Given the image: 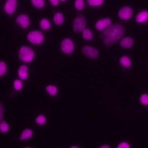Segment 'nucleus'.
Instances as JSON below:
<instances>
[{"label": "nucleus", "instance_id": "1", "mask_svg": "<svg viewBox=\"0 0 148 148\" xmlns=\"http://www.w3.org/2000/svg\"><path fill=\"white\" fill-rule=\"evenodd\" d=\"M124 27L119 24H110L101 34V39L106 46H110L116 43L124 35Z\"/></svg>", "mask_w": 148, "mask_h": 148}, {"label": "nucleus", "instance_id": "2", "mask_svg": "<svg viewBox=\"0 0 148 148\" xmlns=\"http://www.w3.org/2000/svg\"><path fill=\"white\" fill-rule=\"evenodd\" d=\"M18 55L20 59L26 63L31 62L35 57V53L33 50L27 46H22L20 47Z\"/></svg>", "mask_w": 148, "mask_h": 148}, {"label": "nucleus", "instance_id": "3", "mask_svg": "<svg viewBox=\"0 0 148 148\" xmlns=\"http://www.w3.org/2000/svg\"><path fill=\"white\" fill-rule=\"evenodd\" d=\"M27 39L34 45H39L44 40V35L39 31H31L28 34Z\"/></svg>", "mask_w": 148, "mask_h": 148}, {"label": "nucleus", "instance_id": "4", "mask_svg": "<svg viewBox=\"0 0 148 148\" xmlns=\"http://www.w3.org/2000/svg\"><path fill=\"white\" fill-rule=\"evenodd\" d=\"M87 21L83 15H79L75 17L73 22V29L75 32L82 31L86 27Z\"/></svg>", "mask_w": 148, "mask_h": 148}, {"label": "nucleus", "instance_id": "5", "mask_svg": "<svg viewBox=\"0 0 148 148\" xmlns=\"http://www.w3.org/2000/svg\"><path fill=\"white\" fill-rule=\"evenodd\" d=\"M75 45L72 40L69 38L64 39L61 43V50L65 54H70L73 51Z\"/></svg>", "mask_w": 148, "mask_h": 148}, {"label": "nucleus", "instance_id": "6", "mask_svg": "<svg viewBox=\"0 0 148 148\" xmlns=\"http://www.w3.org/2000/svg\"><path fill=\"white\" fill-rule=\"evenodd\" d=\"M82 53L88 58L91 59H95L97 58L99 54L98 50L90 46H84L82 49Z\"/></svg>", "mask_w": 148, "mask_h": 148}, {"label": "nucleus", "instance_id": "7", "mask_svg": "<svg viewBox=\"0 0 148 148\" xmlns=\"http://www.w3.org/2000/svg\"><path fill=\"white\" fill-rule=\"evenodd\" d=\"M133 14V11L131 7L128 6H125L122 7L118 13V16L120 18L127 20L131 18Z\"/></svg>", "mask_w": 148, "mask_h": 148}, {"label": "nucleus", "instance_id": "8", "mask_svg": "<svg viewBox=\"0 0 148 148\" xmlns=\"http://www.w3.org/2000/svg\"><path fill=\"white\" fill-rule=\"evenodd\" d=\"M17 0H6L4 5V11L8 14H13L17 8Z\"/></svg>", "mask_w": 148, "mask_h": 148}, {"label": "nucleus", "instance_id": "9", "mask_svg": "<svg viewBox=\"0 0 148 148\" xmlns=\"http://www.w3.org/2000/svg\"><path fill=\"white\" fill-rule=\"evenodd\" d=\"M16 23L23 28H27L30 24L29 17L25 14H21L16 18Z\"/></svg>", "mask_w": 148, "mask_h": 148}, {"label": "nucleus", "instance_id": "10", "mask_svg": "<svg viewBox=\"0 0 148 148\" xmlns=\"http://www.w3.org/2000/svg\"><path fill=\"white\" fill-rule=\"evenodd\" d=\"M112 21L109 18H103L98 20L95 24L96 28L100 31H103L111 24Z\"/></svg>", "mask_w": 148, "mask_h": 148}, {"label": "nucleus", "instance_id": "11", "mask_svg": "<svg viewBox=\"0 0 148 148\" xmlns=\"http://www.w3.org/2000/svg\"><path fill=\"white\" fill-rule=\"evenodd\" d=\"M148 21V12L147 10H142L138 13L136 16V21L138 23H146Z\"/></svg>", "mask_w": 148, "mask_h": 148}, {"label": "nucleus", "instance_id": "12", "mask_svg": "<svg viewBox=\"0 0 148 148\" xmlns=\"http://www.w3.org/2000/svg\"><path fill=\"white\" fill-rule=\"evenodd\" d=\"M120 46L125 49L131 47L134 44V40L130 37H124L120 40Z\"/></svg>", "mask_w": 148, "mask_h": 148}, {"label": "nucleus", "instance_id": "13", "mask_svg": "<svg viewBox=\"0 0 148 148\" xmlns=\"http://www.w3.org/2000/svg\"><path fill=\"white\" fill-rule=\"evenodd\" d=\"M28 66L23 65L20 66L18 70V76L22 80H25L28 77Z\"/></svg>", "mask_w": 148, "mask_h": 148}, {"label": "nucleus", "instance_id": "14", "mask_svg": "<svg viewBox=\"0 0 148 148\" xmlns=\"http://www.w3.org/2000/svg\"><path fill=\"white\" fill-rule=\"evenodd\" d=\"M53 21L54 23L58 25H61L64 21V17L61 12H57L53 17Z\"/></svg>", "mask_w": 148, "mask_h": 148}, {"label": "nucleus", "instance_id": "15", "mask_svg": "<svg viewBox=\"0 0 148 148\" xmlns=\"http://www.w3.org/2000/svg\"><path fill=\"white\" fill-rule=\"evenodd\" d=\"M33 135V131L29 129V128H27L25 129L21 134L20 136V139L21 140H25V139H29L30 138H31Z\"/></svg>", "mask_w": 148, "mask_h": 148}, {"label": "nucleus", "instance_id": "16", "mask_svg": "<svg viewBox=\"0 0 148 148\" xmlns=\"http://www.w3.org/2000/svg\"><path fill=\"white\" fill-rule=\"evenodd\" d=\"M120 63L124 68H128L131 65V61L127 56H124L120 58Z\"/></svg>", "mask_w": 148, "mask_h": 148}, {"label": "nucleus", "instance_id": "17", "mask_svg": "<svg viewBox=\"0 0 148 148\" xmlns=\"http://www.w3.org/2000/svg\"><path fill=\"white\" fill-rule=\"evenodd\" d=\"M39 25H40V27L42 29L46 31V30H48L49 29H50V28L51 27V24H50V21L47 18H42L40 21Z\"/></svg>", "mask_w": 148, "mask_h": 148}, {"label": "nucleus", "instance_id": "18", "mask_svg": "<svg viewBox=\"0 0 148 148\" xmlns=\"http://www.w3.org/2000/svg\"><path fill=\"white\" fill-rule=\"evenodd\" d=\"M82 36L85 40H91L93 38L92 32L88 28H84L82 31Z\"/></svg>", "mask_w": 148, "mask_h": 148}, {"label": "nucleus", "instance_id": "19", "mask_svg": "<svg viewBox=\"0 0 148 148\" xmlns=\"http://www.w3.org/2000/svg\"><path fill=\"white\" fill-rule=\"evenodd\" d=\"M46 90L47 93L51 96H54L57 94L58 90L57 88L53 85H49L46 87Z\"/></svg>", "mask_w": 148, "mask_h": 148}, {"label": "nucleus", "instance_id": "20", "mask_svg": "<svg viewBox=\"0 0 148 148\" xmlns=\"http://www.w3.org/2000/svg\"><path fill=\"white\" fill-rule=\"evenodd\" d=\"M31 3L37 9H42L45 6V0H31Z\"/></svg>", "mask_w": 148, "mask_h": 148}, {"label": "nucleus", "instance_id": "21", "mask_svg": "<svg viewBox=\"0 0 148 148\" xmlns=\"http://www.w3.org/2000/svg\"><path fill=\"white\" fill-rule=\"evenodd\" d=\"M87 3L92 7L101 6L103 3V0H87Z\"/></svg>", "mask_w": 148, "mask_h": 148}, {"label": "nucleus", "instance_id": "22", "mask_svg": "<svg viewBox=\"0 0 148 148\" xmlns=\"http://www.w3.org/2000/svg\"><path fill=\"white\" fill-rule=\"evenodd\" d=\"M84 0H75V7L77 10H82L84 7Z\"/></svg>", "mask_w": 148, "mask_h": 148}, {"label": "nucleus", "instance_id": "23", "mask_svg": "<svg viewBox=\"0 0 148 148\" xmlns=\"http://www.w3.org/2000/svg\"><path fill=\"white\" fill-rule=\"evenodd\" d=\"M35 121L39 125H43L46 123V117L43 114H40L37 116Z\"/></svg>", "mask_w": 148, "mask_h": 148}, {"label": "nucleus", "instance_id": "24", "mask_svg": "<svg viewBox=\"0 0 148 148\" xmlns=\"http://www.w3.org/2000/svg\"><path fill=\"white\" fill-rule=\"evenodd\" d=\"M13 87L16 91H19L23 88V83L21 80L16 79L13 82Z\"/></svg>", "mask_w": 148, "mask_h": 148}, {"label": "nucleus", "instance_id": "25", "mask_svg": "<svg viewBox=\"0 0 148 148\" xmlns=\"http://www.w3.org/2000/svg\"><path fill=\"white\" fill-rule=\"evenodd\" d=\"M9 124L5 121H2L0 123V130L3 133H5L9 131Z\"/></svg>", "mask_w": 148, "mask_h": 148}, {"label": "nucleus", "instance_id": "26", "mask_svg": "<svg viewBox=\"0 0 148 148\" xmlns=\"http://www.w3.org/2000/svg\"><path fill=\"white\" fill-rule=\"evenodd\" d=\"M7 69L8 68L6 64L3 61H1L0 62V76H2L3 75H5V73L7 71Z\"/></svg>", "mask_w": 148, "mask_h": 148}, {"label": "nucleus", "instance_id": "27", "mask_svg": "<svg viewBox=\"0 0 148 148\" xmlns=\"http://www.w3.org/2000/svg\"><path fill=\"white\" fill-rule=\"evenodd\" d=\"M140 102L144 105H148V94H143L140 97Z\"/></svg>", "mask_w": 148, "mask_h": 148}, {"label": "nucleus", "instance_id": "28", "mask_svg": "<svg viewBox=\"0 0 148 148\" xmlns=\"http://www.w3.org/2000/svg\"><path fill=\"white\" fill-rule=\"evenodd\" d=\"M130 145L127 142H122L120 143L117 146V148H130Z\"/></svg>", "mask_w": 148, "mask_h": 148}, {"label": "nucleus", "instance_id": "29", "mask_svg": "<svg viewBox=\"0 0 148 148\" xmlns=\"http://www.w3.org/2000/svg\"><path fill=\"white\" fill-rule=\"evenodd\" d=\"M50 3L53 6H57L59 3L60 0H49Z\"/></svg>", "mask_w": 148, "mask_h": 148}, {"label": "nucleus", "instance_id": "30", "mask_svg": "<svg viewBox=\"0 0 148 148\" xmlns=\"http://www.w3.org/2000/svg\"><path fill=\"white\" fill-rule=\"evenodd\" d=\"M3 107H2V105L1 104L0 106V117H1V120H2L3 118Z\"/></svg>", "mask_w": 148, "mask_h": 148}, {"label": "nucleus", "instance_id": "31", "mask_svg": "<svg viewBox=\"0 0 148 148\" xmlns=\"http://www.w3.org/2000/svg\"><path fill=\"white\" fill-rule=\"evenodd\" d=\"M109 147H110V146L107 145H102L100 146V148H109Z\"/></svg>", "mask_w": 148, "mask_h": 148}, {"label": "nucleus", "instance_id": "32", "mask_svg": "<svg viewBox=\"0 0 148 148\" xmlns=\"http://www.w3.org/2000/svg\"><path fill=\"white\" fill-rule=\"evenodd\" d=\"M71 148H79V147L77 146H72Z\"/></svg>", "mask_w": 148, "mask_h": 148}, {"label": "nucleus", "instance_id": "33", "mask_svg": "<svg viewBox=\"0 0 148 148\" xmlns=\"http://www.w3.org/2000/svg\"><path fill=\"white\" fill-rule=\"evenodd\" d=\"M61 2H65L66 0H60Z\"/></svg>", "mask_w": 148, "mask_h": 148}]
</instances>
